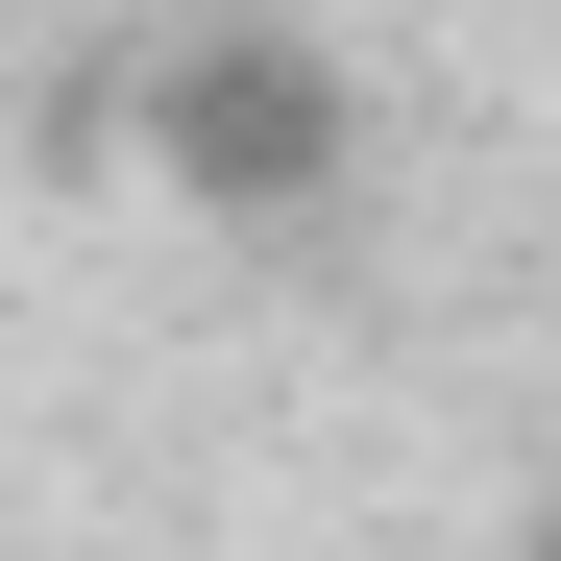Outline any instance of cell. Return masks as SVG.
Masks as SVG:
<instances>
[{"mask_svg":"<svg viewBox=\"0 0 561 561\" xmlns=\"http://www.w3.org/2000/svg\"><path fill=\"white\" fill-rule=\"evenodd\" d=\"M171 171H196V196H294L318 171V73H268V49L171 73Z\"/></svg>","mask_w":561,"mask_h":561,"instance_id":"obj_1","label":"cell"},{"mask_svg":"<svg viewBox=\"0 0 561 561\" xmlns=\"http://www.w3.org/2000/svg\"><path fill=\"white\" fill-rule=\"evenodd\" d=\"M537 561H561V537H537Z\"/></svg>","mask_w":561,"mask_h":561,"instance_id":"obj_2","label":"cell"}]
</instances>
